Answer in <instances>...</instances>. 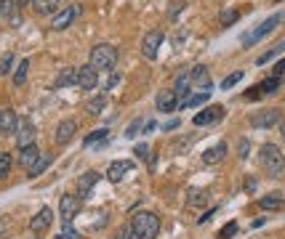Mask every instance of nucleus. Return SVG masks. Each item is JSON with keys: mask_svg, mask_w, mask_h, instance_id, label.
Segmentation results:
<instances>
[{"mask_svg": "<svg viewBox=\"0 0 285 239\" xmlns=\"http://www.w3.org/2000/svg\"><path fill=\"white\" fill-rule=\"evenodd\" d=\"M258 165H261V170H264L267 175L280 178V173L285 170V157H282L280 146H275V143H264V146L258 149Z\"/></svg>", "mask_w": 285, "mask_h": 239, "instance_id": "f257e3e1", "label": "nucleus"}, {"mask_svg": "<svg viewBox=\"0 0 285 239\" xmlns=\"http://www.w3.org/2000/svg\"><path fill=\"white\" fill-rule=\"evenodd\" d=\"M128 226L139 239H155L160 234V218L155 213H136Z\"/></svg>", "mask_w": 285, "mask_h": 239, "instance_id": "f03ea898", "label": "nucleus"}, {"mask_svg": "<svg viewBox=\"0 0 285 239\" xmlns=\"http://www.w3.org/2000/svg\"><path fill=\"white\" fill-rule=\"evenodd\" d=\"M117 64V48L115 45H107V43H99L96 48L91 51V67L93 69H115Z\"/></svg>", "mask_w": 285, "mask_h": 239, "instance_id": "7ed1b4c3", "label": "nucleus"}, {"mask_svg": "<svg viewBox=\"0 0 285 239\" xmlns=\"http://www.w3.org/2000/svg\"><path fill=\"white\" fill-rule=\"evenodd\" d=\"M280 21H282V14H272L269 19H264V21H261V24H258V27L253 29V32H248V35H245V38H243V45L248 48V45H253V43H258L261 38H267V35H269L272 29H275V27H277V24H280Z\"/></svg>", "mask_w": 285, "mask_h": 239, "instance_id": "20e7f679", "label": "nucleus"}, {"mask_svg": "<svg viewBox=\"0 0 285 239\" xmlns=\"http://www.w3.org/2000/svg\"><path fill=\"white\" fill-rule=\"evenodd\" d=\"M80 205H83V199L77 194H64L62 202H59V207H62V221L72 223V218L80 213Z\"/></svg>", "mask_w": 285, "mask_h": 239, "instance_id": "39448f33", "label": "nucleus"}, {"mask_svg": "<svg viewBox=\"0 0 285 239\" xmlns=\"http://www.w3.org/2000/svg\"><path fill=\"white\" fill-rule=\"evenodd\" d=\"M189 80H192V91L195 88H200L203 93H211V75H208V67H203V64H197V67H192V72H189Z\"/></svg>", "mask_w": 285, "mask_h": 239, "instance_id": "423d86ee", "label": "nucleus"}, {"mask_svg": "<svg viewBox=\"0 0 285 239\" xmlns=\"http://www.w3.org/2000/svg\"><path fill=\"white\" fill-rule=\"evenodd\" d=\"M160 43H163V32H160V29L147 32L144 38H141V53H144L147 58H155V56H158Z\"/></svg>", "mask_w": 285, "mask_h": 239, "instance_id": "0eeeda50", "label": "nucleus"}, {"mask_svg": "<svg viewBox=\"0 0 285 239\" xmlns=\"http://www.w3.org/2000/svg\"><path fill=\"white\" fill-rule=\"evenodd\" d=\"M280 123V109H261L251 114V125L253 128H275Z\"/></svg>", "mask_w": 285, "mask_h": 239, "instance_id": "6e6552de", "label": "nucleus"}, {"mask_svg": "<svg viewBox=\"0 0 285 239\" xmlns=\"http://www.w3.org/2000/svg\"><path fill=\"white\" fill-rule=\"evenodd\" d=\"M77 14H80V6H67L64 11H59V14L51 19V29H67L69 24L75 21Z\"/></svg>", "mask_w": 285, "mask_h": 239, "instance_id": "1a4fd4ad", "label": "nucleus"}, {"mask_svg": "<svg viewBox=\"0 0 285 239\" xmlns=\"http://www.w3.org/2000/svg\"><path fill=\"white\" fill-rule=\"evenodd\" d=\"M96 82H99V72L93 69L91 64H86V67L77 69V85L83 91H93V88H96Z\"/></svg>", "mask_w": 285, "mask_h": 239, "instance_id": "9d476101", "label": "nucleus"}, {"mask_svg": "<svg viewBox=\"0 0 285 239\" xmlns=\"http://www.w3.org/2000/svg\"><path fill=\"white\" fill-rule=\"evenodd\" d=\"M131 170H134V162L131 160H115V162H110L107 178H110L112 184H117V181H123V175H128Z\"/></svg>", "mask_w": 285, "mask_h": 239, "instance_id": "9b49d317", "label": "nucleus"}, {"mask_svg": "<svg viewBox=\"0 0 285 239\" xmlns=\"http://www.w3.org/2000/svg\"><path fill=\"white\" fill-rule=\"evenodd\" d=\"M75 130H77V123L75 120H64V123H59L56 125V133H54V141L59 143V146H64L67 141H72L75 136Z\"/></svg>", "mask_w": 285, "mask_h": 239, "instance_id": "f8f14e48", "label": "nucleus"}, {"mask_svg": "<svg viewBox=\"0 0 285 239\" xmlns=\"http://www.w3.org/2000/svg\"><path fill=\"white\" fill-rule=\"evenodd\" d=\"M51 221H54V210H51V207H43V210H38V215L30 221V231L43 234V231L51 226Z\"/></svg>", "mask_w": 285, "mask_h": 239, "instance_id": "ddd939ff", "label": "nucleus"}, {"mask_svg": "<svg viewBox=\"0 0 285 239\" xmlns=\"http://www.w3.org/2000/svg\"><path fill=\"white\" fill-rule=\"evenodd\" d=\"M221 117H224V106H221V104H213V106H208L205 112L195 114L192 123H195V125H211V123H219Z\"/></svg>", "mask_w": 285, "mask_h": 239, "instance_id": "4468645a", "label": "nucleus"}, {"mask_svg": "<svg viewBox=\"0 0 285 239\" xmlns=\"http://www.w3.org/2000/svg\"><path fill=\"white\" fill-rule=\"evenodd\" d=\"M19 128V120H16V112L6 106V109H0V133H14Z\"/></svg>", "mask_w": 285, "mask_h": 239, "instance_id": "2eb2a0df", "label": "nucleus"}, {"mask_svg": "<svg viewBox=\"0 0 285 239\" xmlns=\"http://www.w3.org/2000/svg\"><path fill=\"white\" fill-rule=\"evenodd\" d=\"M155 104H158L160 112H173V109H179V99H176L173 91H160L158 99H155Z\"/></svg>", "mask_w": 285, "mask_h": 239, "instance_id": "dca6fc26", "label": "nucleus"}, {"mask_svg": "<svg viewBox=\"0 0 285 239\" xmlns=\"http://www.w3.org/2000/svg\"><path fill=\"white\" fill-rule=\"evenodd\" d=\"M224 157H227V143H224V141H219L216 146H211V149H205V152H203V162H205V165L221 162Z\"/></svg>", "mask_w": 285, "mask_h": 239, "instance_id": "f3484780", "label": "nucleus"}, {"mask_svg": "<svg viewBox=\"0 0 285 239\" xmlns=\"http://www.w3.org/2000/svg\"><path fill=\"white\" fill-rule=\"evenodd\" d=\"M38 157H40V149L35 146V143H32V146H21L19 149V165L27 167V170L35 165V160H38Z\"/></svg>", "mask_w": 285, "mask_h": 239, "instance_id": "a211bd4d", "label": "nucleus"}, {"mask_svg": "<svg viewBox=\"0 0 285 239\" xmlns=\"http://www.w3.org/2000/svg\"><path fill=\"white\" fill-rule=\"evenodd\" d=\"M16 130H19V133H16L19 149H21V146H32V143H35V128H32L30 123H21Z\"/></svg>", "mask_w": 285, "mask_h": 239, "instance_id": "6ab92c4d", "label": "nucleus"}, {"mask_svg": "<svg viewBox=\"0 0 285 239\" xmlns=\"http://www.w3.org/2000/svg\"><path fill=\"white\" fill-rule=\"evenodd\" d=\"M99 178H101V175H99L96 170H88V173H83V175L77 178V189H80V194H77V197L83 199V194H86V191H91L93 186H96V181H99Z\"/></svg>", "mask_w": 285, "mask_h": 239, "instance_id": "aec40b11", "label": "nucleus"}, {"mask_svg": "<svg viewBox=\"0 0 285 239\" xmlns=\"http://www.w3.org/2000/svg\"><path fill=\"white\" fill-rule=\"evenodd\" d=\"M173 93H176V99H179V104L187 99L189 93H192V80H189V72H187V75H179V80H176V85H173Z\"/></svg>", "mask_w": 285, "mask_h": 239, "instance_id": "412c9836", "label": "nucleus"}, {"mask_svg": "<svg viewBox=\"0 0 285 239\" xmlns=\"http://www.w3.org/2000/svg\"><path fill=\"white\" fill-rule=\"evenodd\" d=\"M72 82H77V69L67 67V69L59 72V77L54 80V88H67V85H72Z\"/></svg>", "mask_w": 285, "mask_h": 239, "instance_id": "4be33fe9", "label": "nucleus"}, {"mask_svg": "<svg viewBox=\"0 0 285 239\" xmlns=\"http://www.w3.org/2000/svg\"><path fill=\"white\" fill-rule=\"evenodd\" d=\"M258 205L264 207V210H277V207L285 205V199H282V194L272 191V194H267V197H261V199H258Z\"/></svg>", "mask_w": 285, "mask_h": 239, "instance_id": "5701e85b", "label": "nucleus"}, {"mask_svg": "<svg viewBox=\"0 0 285 239\" xmlns=\"http://www.w3.org/2000/svg\"><path fill=\"white\" fill-rule=\"evenodd\" d=\"M35 14H54V11L59 8V0H30Z\"/></svg>", "mask_w": 285, "mask_h": 239, "instance_id": "b1692460", "label": "nucleus"}, {"mask_svg": "<svg viewBox=\"0 0 285 239\" xmlns=\"http://www.w3.org/2000/svg\"><path fill=\"white\" fill-rule=\"evenodd\" d=\"M208 96H211V93H203V91H200V93H189L179 106H184V109H192V106H203V104L208 101Z\"/></svg>", "mask_w": 285, "mask_h": 239, "instance_id": "393cba45", "label": "nucleus"}, {"mask_svg": "<svg viewBox=\"0 0 285 239\" xmlns=\"http://www.w3.org/2000/svg\"><path fill=\"white\" fill-rule=\"evenodd\" d=\"M282 51H285V43H275V45H272L267 53H261V56L256 58V64H258V67H264L267 62H272V58H277Z\"/></svg>", "mask_w": 285, "mask_h": 239, "instance_id": "a878e982", "label": "nucleus"}, {"mask_svg": "<svg viewBox=\"0 0 285 239\" xmlns=\"http://www.w3.org/2000/svg\"><path fill=\"white\" fill-rule=\"evenodd\" d=\"M27 69H30V62H27V58H21V62L16 64V69H14V85H16V88L24 85V80H27Z\"/></svg>", "mask_w": 285, "mask_h": 239, "instance_id": "bb28decb", "label": "nucleus"}, {"mask_svg": "<svg viewBox=\"0 0 285 239\" xmlns=\"http://www.w3.org/2000/svg\"><path fill=\"white\" fill-rule=\"evenodd\" d=\"M54 162V157H51V154H40V157L38 160H35V165L30 167V178H35V175H40L43 170H45V167H48Z\"/></svg>", "mask_w": 285, "mask_h": 239, "instance_id": "cd10ccee", "label": "nucleus"}, {"mask_svg": "<svg viewBox=\"0 0 285 239\" xmlns=\"http://www.w3.org/2000/svg\"><path fill=\"white\" fill-rule=\"evenodd\" d=\"M280 85H282V77H267V80L258 85V91L269 96V93H277V91H280Z\"/></svg>", "mask_w": 285, "mask_h": 239, "instance_id": "c85d7f7f", "label": "nucleus"}, {"mask_svg": "<svg viewBox=\"0 0 285 239\" xmlns=\"http://www.w3.org/2000/svg\"><path fill=\"white\" fill-rule=\"evenodd\" d=\"M107 136H110V130L99 128V130H93V133H88L86 138H83V146H91V143H96V141H104Z\"/></svg>", "mask_w": 285, "mask_h": 239, "instance_id": "c756f323", "label": "nucleus"}, {"mask_svg": "<svg viewBox=\"0 0 285 239\" xmlns=\"http://www.w3.org/2000/svg\"><path fill=\"white\" fill-rule=\"evenodd\" d=\"M240 80H243V69H237V72H232V75H227V77L221 80V91H229V88H235Z\"/></svg>", "mask_w": 285, "mask_h": 239, "instance_id": "7c9ffc66", "label": "nucleus"}, {"mask_svg": "<svg viewBox=\"0 0 285 239\" xmlns=\"http://www.w3.org/2000/svg\"><path fill=\"white\" fill-rule=\"evenodd\" d=\"M208 202V194L205 191H192V194H189V199H187V205L189 207H203Z\"/></svg>", "mask_w": 285, "mask_h": 239, "instance_id": "2f4dec72", "label": "nucleus"}, {"mask_svg": "<svg viewBox=\"0 0 285 239\" xmlns=\"http://www.w3.org/2000/svg\"><path fill=\"white\" fill-rule=\"evenodd\" d=\"M237 8H224L221 11V16H219V21H221V27H229V24H235L237 21Z\"/></svg>", "mask_w": 285, "mask_h": 239, "instance_id": "473e14b6", "label": "nucleus"}, {"mask_svg": "<svg viewBox=\"0 0 285 239\" xmlns=\"http://www.w3.org/2000/svg\"><path fill=\"white\" fill-rule=\"evenodd\" d=\"M11 165H14V160H11L8 152H0V178H6L11 173Z\"/></svg>", "mask_w": 285, "mask_h": 239, "instance_id": "72a5a7b5", "label": "nucleus"}, {"mask_svg": "<svg viewBox=\"0 0 285 239\" xmlns=\"http://www.w3.org/2000/svg\"><path fill=\"white\" fill-rule=\"evenodd\" d=\"M14 72V53H6L3 58H0V75H11Z\"/></svg>", "mask_w": 285, "mask_h": 239, "instance_id": "f704fd0d", "label": "nucleus"}, {"mask_svg": "<svg viewBox=\"0 0 285 239\" xmlns=\"http://www.w3.org/2000/svg\"><path fill=\"white\" fill-rule=\"evenodd\" d=\"M104 104H107V96H96V99L88 101V112H91V114H99V112L104 109Z\"/></svg>", "mask_w": 285, "mask_h": 239, "instance_id": "c9c22d12", "label": "nucleus"}, {"mask_svg": "<svg viewBox=\"0 0 285 239\" xmlns=\"http://www.w3.org/2000/svg\"><path fill=\"white\" fill-rule=\"evenodd\" d=\"M141 125H144V120H141V117L134 120V123L125 128V138H128V141H131V138H136V136H139V130H141Z\"/></svg>", "mask_w": 285, "mask_h": 239, "instance_id": "e433bc0d", "label": "nucleus"}, {"mask_svg": "<svg viewBox=\"0 0 285 239\" xmlns=\"http://www.w3.org/2000/svg\"><path fill=\"white\" fill-rule=\"evenodd\" d=\"M235 234H237V221H229V223L219 231V239H232Z\"/></svg>", "mask_w": 285, "mask_h": 239, "instance_id": "4c0bfd02", "label": "nucleus"}, {"mask_svg": "<svg viewBox=\"0 0 285 239\" xmlns=\"http://www.w3.org/2000/svg\"><path fill=\"white\" fill-rule=\"evenodd\" d=\"M59 239H80V234L72 229V223H64V229H62V234H59Z\"/></svg>", "mask_w": 285, "mask_h": 239, "instance_id": "58836bf2", "label": "nucleus"}, {"mask_svg": "<svg viewBox=\"0 0 285 239\" xmlns=\"http://www.w3.org/2000/svg\"><path fill=\"white\" fill-rule=\"evenodd\" d=\"M115 239H139V236H136L134 231H131V226H123V229H117Z\"/></svg>", "mask_w": 285, "mask_h": 239, "instance_id": "ea45409f", "label": "nucleus"}, {"mask_svg": "<svg viewBox=\"0 0 285 239\" xmlns=\"http://www.w3.org/2000/svg\"><path fill=\"white\" fill-rule=\"evenodd\" d=\"M182 11H184V0H173L171 8H168V16H179Z\"/></svg>", "mask_w": 285, "mask_h": 239, "instance_id": "a19ab883", "label": "nucleus"}, {"mask_svg": "<svg viewBox=\"0 0 285 239\" xmlns=\"http://www.w3.org/2000/svg\"><path fill=\"white\" fill-rule=\"evenodd\" d=\"M14 3H11V0H0V14H3V16H11V14H14Z\"/></svg>", "mask_w": 285, "mask_h": 239, "instance_id": "79ce46f5", "label": "nucleus"}, {"mask_svg": "<svg viewBox=\"0 0 285 239\" xmlns=\"http://www.w3.org/2000/svg\"><path fill=\"white\" fill-rule=\"evenodd\" d=\"M272 77H285V58H280V62L275 64V69H272Z\"/></svg>", "mask_w": 285, "mask_h": 239, "instance_id": "37998d69", "label": "nucleus"}, {"mask_svg": "<svg viewBox=\"0 0 285 239\" xmlns=\"http://www.w3.org/2000/svg\"><path fill=\"white\" fill-rule=\"evenodd\" d=\"M248 152H251V141L248 138H240V157L248 160Z\"/></svg>", "mask_w": 285, "mask_h": 239, "instance_id": "c03bdc74", "label": "nucleus"}, {"mask_svg": "<svg viewBox=\"0 0 285 239\" xmlns=\"http://www.w3.org/2000/svg\"><path fill=\"white\" fill-rule=\"evenodd\" d=\"M134 154H136V157H141V160H147V154H149V146H147V143H139Z\"/></svg>", "mask_w": 285, "mask_h": 239, "instance_id": "a18cd8bd", "label": "nucleus"}, {"mask_svg": "<svg viewBox=\"0 0 285 239\" xmlns=\"http://www.w3.org/2000/svg\"><path fill=\"white\" fill-rule=\"evenodd\" d=\"M117 82H120V75H112L110 80H107V85H104V88H107V91H112V88L117 85Z\"/></svg>", "mask_w": 285, "mask_h": 239, "instance_id": "49530a36", "label": "nucleus"}, {"mask_svg": "<svg viewBox=\"0 0 285 239\" xmlns=\"http://www.w3.org/2000/svg\"><path fill=\"white\" fill-rule=\"evenodd\" d=\"M176 128H179V120H176V117H173V120H168V123L163 125V130H176Z\"/></svg>", "mask_w": 285, "mask_h": 239, "instance_id": "de8ad7c7", "label": "nucleus"}, {"mask_svg": "<svg viewBox=\"0 0 285 239\" xmlns=\"http://www.w3.org/2000/svg\"><path fill=\"white\" fill-rule=\"evenodd\" d=\"M155 128H158V123H155V120H149V123H144V133H152Z\"/></svg>", "mask_w": 285, "mask_h": 239, "instance_id": "09e8293b", "label": "nucleus"}, {"mask_svg": "<svg viewBox=\"0 0 285 239\" xmlns=\"http://www.w3.org/2000/svg\"><path fill=\"white\" fill-rule=\"evenodd\" d=\"M261 96H264V93H261V91H258V85H256V88H251V93H248V99H261Z\"/></svg>", "mask_w": 285, "mask_h": 239, "instance_id": "8fccbe9b", "label": "nucleus"}, {"mask_svg": "<svg viewBox=\"0 0 285 239\" xmlns=\"http://www.w3.org/2000/svg\"><path fill=\"white\" fill-rule=\"evenodd\" d=\"M245 189H248V191H253V189H256V181H253V178H248V184H245Z\"/></svg>", "mask_w": 285, "mask_h": 239, "instance_id": "3c124183", "label": "nucleus"}, {"mask_svg": "<svg viewBox=\"0 0 285 239\" xmlns=\"http://www.w3.org/2000/svg\"><path fill=\"white\" fill-rule=\"evenodd\" d=\"M213 213H216V210H208V213H205V215H203V218H200V223H205V221H208V218H213Z\"/></svg>", "mask_w": 285, "mask_h": 239, "instance_id": "603ef678", "label": "nucleus"}, {"mask_svg": "<svg viewBox=\"0 0 285 239\" xmlns=\"http://www.w3.org/2000/svg\"><path fill=\"white\" fill-rule=\"evenodd\" d=\"M27 3H30V0H19V6H16V8H24Z\"/></svg>", "mask_w": 285, "mask_h": 239, "instance_id": "864d4df0", "label": "nucleus"}, {"mask_svg": "<svg viewBox=\"0 0 285 239\" xmlns=\"http://www.w3.org/2000/svg\"><path fill=\"white\" fill-rule=\"evenodd\" d=\"M280 133H282V138H285V123H282V128H280Z\"/></svg>", "mask_w": 285, "mask_h": 239, "instance_id": "5fc2aeb1", "label": "nucleus"}, {"mask_svg": "<svg viewBox=\"0 0 285 239\" xmlns=\"http://www.w3.org/2000/svg\"><path fill=\"white\" fill-rule=\"evenodd\" d=\"M277 3H280V0H277Z\"/></svg>", "mask_w": 285, "mask_h": 239, "instance_id": "6e6d98bb", "label": "nucleus"}]
</instances>
